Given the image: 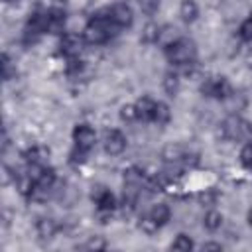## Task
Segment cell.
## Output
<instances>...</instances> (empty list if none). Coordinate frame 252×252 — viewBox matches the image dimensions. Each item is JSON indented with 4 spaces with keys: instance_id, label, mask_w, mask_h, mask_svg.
Masks as SVG:
<instances>
[{
    "instance_id": "cell-1",
    "label": "cell",
    "mask_w": 252,
    "mask_h": 252,
    "mask_svg": "<svg viewBox=\"0 0 252 252\" xmlns=\"http://www.w3.org/2000/svg\"><path fill=\"white\" fill-rule=\"evenodd\" d=\"M116 30V26L112 24L110 16H108V10L104 12H96L91 22L85 26L83 30V37L87 43H93V45H100L104 41H108V37L112 35V32Z\"/></svg>"
},
{
    "instance_id": "cell-24",
    "label": "cell",
    "mask_w": 252,
    "mask_h": 252,
    "mask_svg": "<svg viewBox=\"0 0 252 252\" xmlns=\"http://www.w3.org/2000/svg\"><path fill=\"white\" fill-rule=\"evenodd\" d=\"M140 228H142L146 234H154V232H158V230H159V226L156 224V220H154L150 215H146V217H142V219H140Z\"/></svg>"
},
{
    "instance_id": "cell-28",
    "label": "cell",
    "mask_w": 252,
    "mask_h": 252,
    "mask_svg": "<svg viewBox=\"0 0 252 252\" xmlns=\"http://www.w3.org/2000/svg\"><path fill=\"white\" fill-rule=\"evenodd\" d=\"M240 35L244 39H252V18H248L246 22H242L240 26Z\"/></svg>"
},
{
    "instance_id": "cell-2",
    "label": "cell",
    "mask_w": 252,
    "mask_h": 252,
    "mask_svg": "<svg viewBox=\"0 0 252 252\" xmlns=\"http://www.w3.org/2000/svg\"><path fill=\"white\" fill-rule=\"evenodd\" d=\"M220 134L222 138L226 140H232V142H250L252 140V124L242 118V116H226L220 124Z\"/></svg>"
},
{
    "instance_id": "cell-25",
    "label": "cell",
    "mask_w": 252,
    "mask_h": 252,
    "mask_svg": "<svg viewBox=\"0 0 252 252\" xmlns=\"http://www.w3.org/2000/svg\"><path fill=\"white\" fill-rule=\"evenodd\" d=\"M120 118L124 122H134L138 120V114H136V104H124L120 108Z\"/></svg>"
},
{
    "instance_id": "cell-11",
    "label": "cell",
    "mask_w": 252,
    "mask_h": 252,
    "mask_svg": "<svg viewBox=\"0 0 252 252\" xmlns=\"http://www.w3.org/2000/svg\"><path fill=\"white\" fill-rule=\"evenodd\" d=\"M154 108H156V100H152L150 96H142L136 100V114L138 120L142 122H152L154 118Z\"/></svg>"
},
{
    "instance_id": "cell-7",
    "label": "cell",
    "mask_w": 252,
    "mask_h": 252,
    "mask_svg": "<svg viewBox=\"0 0 252 252\" xmlns=\"http://www.w3.org/2000/svg\"><path fill=\"white\" fill-rule=\"evenodd\" d=\"M102 146L108 156H120L126 150V136L120 130H106L102 138Z\"/></svg>"
},
{
    "instance_id": "cell-15",
    "label": "cell",
    "mask_w": 252,
    "mask_h": 252,
    "mask_svg": "<svg viewBox=\"0 0 252 252\" xmlns=\"http://www.w3.org/2000/svg\"><path fill=\"white\" fill-rule=\"evenodd\" d=\"M154 220H156V224L161 228L167 220H169V217H171V211H169V207L165 205V203H158V205H154L152 209H150V213H148Z\"/></svg>"
},
{
    "instance_id": "cell-4",
    "label": "cell",
    "mask_w": 252,
    "mask_h": 252,
    "mask_svg": "<svg viewBox=\"0 0 252 252\" xmlns=\"http://www.w3.org/2000/svg\"><path fill=\"white\" fill-rule=\"evenodd\" d=\"M201 93L211 98H228L232 94L230 85L224 77H207L201 85Z\"/></svg>"
},
{
    "instance_id": "cell-18",
    "label": "cell",
    "mask_w": 252,
    "mask_h": 252,
    "mask_svg": "<svg viewBox=\"0 0 252 252\" xmlns=\"http://www.w3.org/2000/svg\"><path fill=\"white\" fill-rule=\"evenodd\" d=\"M177 39H179V37H177V33H175V28H169V26L159 28V37H158V41L163 45V49L169 47L171 43H175Z\"/></svg>"
},
{
    "instance_id": "cell-6",
    "label": "cell",
    "mask_w": 252,
    "mask_h": 252,
    "mask_svg": "<svg viewBox=\"0 0 252 252\" xmlns=\"http://www.w3.org/2000/svg\"><path fill=\"white\" fill-rule=\"evenodd\" d=\"M73 142H75V148L89 152L96 144V132H94V128L89 126V124H77L75 130H73Z\"/></svg>"
},
{
    "instance_id": "cell-20",
    "label": "cell",
    "mask_w": 252,
    "mask_h": 252,
    "mask_svg": "<svg viewBox=\"0 0 252 252\" xmlns=\"http://www.w3.org/2000/svg\"><path fill=\"white\" fill-rule=\"evenodd\" d=\"M158 37H159V26L148 24V26L144 28V32H142V39H144L146 43H154V41H158Z\"/></svg>"
},
{
    "instance_id": "cell-21",
    "label": "cell",
    "mask_w": 252,
    "mask_h": 252,
    "mask_svg": "<svg viewBox=\"0 0 252 252\" xmlns=\"http://www.w3.org/2000/svg\"><path fill=\"white\" fill-rule=\"evenodd\" d=\"M14 75H16V67L12 65V59L4 53L2 55V77H4V81H10Z\"/></svg>"
},
{
    "instance_id": "cell-29",
    "label": "cell",
    "mask_w": 252,
    "mask_h": 252,
    "mask_svg": "<svg viewBox=\"0 0 252 252\" xmlns=\"http://www.w3.org/2000/svg\"><path fill=\"white\" fill-rule=\"evenodd\" d=\"M222 246L220 244H215V242H209V244H203V250H220Z\"/></svg>"
},
{
    "instance_id": "cell-14",
    "label": "cell",
    "mask_w": 252,
    "mask_h": 252,
    "mask_svg": "<svg viewBox=\"0 0 252 252\" xmlns=\"http://www.w3.org/2000/svg\"><path fill=\"white\" fill-rule=\"evenodd\" d=\"M179 16L185 24H193L199 16V6L195 0H183L181 6H179Z\"/></svg>"
},
{
    "instance_id": "cell-19",
    "label": "cell",
    "mask_w": 252,
    "mask_h": 252,
    "mask_svg": "<svg viewBox=\"0 0 252 252\" xmlns=\"http://www.w3.org/2000/svg\"><path fill=\"white\" fill-rule=\"evenodd\" d=\"M203 224H205V228H209V230H217V228H220V224H222V215H220L219 211H209V213L203 217Z\"/></svg>"
},
{
    "instance_id": "cell-30",
    "label": "cell",
    "mask_w": 252,
    "mask_h": 252,
    "mask_svg": "<svg viewBox=\"0 0 252 252\" xmlns=\"http://www.w3.org/2000/svg\"><path fill=\"white\" fill-rule=\"evenodd\" d=\"M6 2H18V0H6Z\"/></svg>"
},
{
    "instance_id": "cell-23",
    "label": "cell",
    "mask_w": 252,
    "mask_h": 252,
    "mask_svg": "<svg viewBox=\"0 0 252 252\" xmlns=\"http://www.w3.org/2000/svg\"><path fill=\"white\" fill-rule=\"evenodd\" d=\"M240 163L248 169H252V142H246L240 150Z\"/></svg>"
},
{
    "instance_id": "cell-16",
    "label": "cell",
    "mask_w": 252,
    "mask_h": 252,
    "mask_svg": "<svg viewBox=\"0 0 252 252\" xmlns=\"http://www.w3.org/2000/svg\"><path fill=\"white\" fill-rule=\"evenodd\" d=\"M169 118H171V110H169V106H167L165 102H156L152 122H156L158 126H163V124L169 122Z\"/></svg>"
},
{
    "instance_id": "cell-12",
    "label": "cell",
    "mask_w": 252,
    "mask_h": 252,
    "mask_svg": "<svg viewBox=\"0 0 252 252\" xmlns=\"http://www.w3.org/2000/svg\"><path fill=\"white\" fill-rule=\"evenodd\" d=\"M35 230H37V236L41 240H51L57 234V222L53 219H49V217H43V219L37 220Z\"/></svg>"
},
{
    "instance_id": "cell-13",
    "label": "cell",
    "mask_w": 252,
    "mask_h": 252,
    "mask_svg": "<svg viewBox=\"0 0 252 252\" xmlns=\"http://www.w3.org/2000/svg\"><path fill=\"white\" fill-rule=\"evenodd\" d=\"M63 26H65V12L59 8L47 10V32L57 33L63 30Z\"/></svg>"
},
{
    "instance_id": "cell-8",
    "label": "cell",
    "mask_w": 252,
    "mask_h": 252,
    "mask_svg": "<svg viewBox=\"0 0 252 252\" xmlns=\"http://www.w3.org/2000/svg\"><path fill=\"white\" fill-rule=\"evenodd\" d=\"M83 43H85V37L77 35V33H65L61 37V43H59V51L61 55H65L67 59H75L79 57V53L83 51Z\"/></svg>"
},
{
    "instance_id": "cell-10",
    "label": "cell",
    "mask_w": 252,
    "mask_h": 252,
    "mask_svg": "<svg viewBox=\"0 0 252 252\" xmlns=\"http://www.w3.org/2000/svg\"><path fill=\"white\" fill-rule=\"evenodd\" d=\"M24 158H26V161H28L32 167H33V165H35V167H43V165H47V159H49V148L35 144V146H32V148L26 150Z\"/></svg>"
},
{
    "instance_id": "cell-5",
    "label": "cell",
    "mask_w": 252,
    "mask_h": 252,
    "mask_svg": "<svg viewBox=\"0 0 252 252\" xmlns=\"http://www.w3.org/2000/svg\"><path fill=\"white\" fill-rule=\"evenodd\" d=\"M108 16L116 28H130L134 22V12L126 2H116L108 8Z\"/></svg>"
},
{
    "instance_id": "cell-9",
    "label": "cell",
    "mask_w": 252,
    "mask_h": 252,
    "mask_svg": "<svg viewBox=\"0 0 252 252\" xmlns=\"http://www.w3.org/2000/svg\"><path fill=\"white\" fill-rule=\"evenodd\" d=\"M91 199L96 205V211H114L116 207V199L110 193V189H106L104 185H96L91 191Z\"/></svg>"
},
{
    "instance_id": "cell-27",
    "label": "cell",
    "mask_w": 252,
    "mask_h": 252,
    "mask_svg": "<svg viewBox=\"0 0 252 252\" xmlns=\"http://www.w3.org/2000/svg\"><path fill=\"white\" fill-rule=\"evenodd\" d=\"M138 2H140V10L148 16L156 14L158 8H159V0H138Z\"/></svg>"
},
{
    "instance_id": "cell-22",
    "label": "cell",
    "mask_w": 252,
    "mask_h": 252,
    "mask_svg": "<svg viewBox=\"0 0 252 252\" xmlns=\"http://www.w3.org/2000/svg\"><path fill=\"white\" fill-rule=\"evenodd\" d=\"M171 248H173V250H191V248H193V240H191L187 234H179V236L171 242Z\"/></svg>"
},
{
    "instance_id": "cell-26",
    "label": "cell",
    "mask_w": 252,
    "mask_h": 252,
    "mask_svg": "<svg viewBox=\"0 0 252 252\" xmlns=\"http://www.w3.org/2000/svg\"><path fill=\"white\" fill-rule=\"evenodd\" d=\"M85 250H104L106 248V240L100 238V236H91L85 244H83Z\"/></svg>"
},
{
    "instance_id": "cell-17",
    "label": "cell",
    "mask_w": 252,
    "mask_h": 252,
    "mask_svg": "<svg viewBox=\"0 0 252 252\" xmlns=\"http://www.w3.org/2000/svg\"><path fill=\"white\" fill-rule=\"evenodd\" d=\"M163 91L169 94V96H175L177 91H179V75L169 71L163 75Z\"/></svg>"
},
{
    "instance_id": "cell-3",
    "label": "cell",
    "mask_w": 252,
    "mask_h": 252,
    "mask_svg": "<svg viewBox=\"0 0 252 252\" xmlns=\"http://www.w3.org/2000/svg\"><path fill=\"white\" fill-rule=\"evenodd\" d=\"M165 55H167V61L173 63V65H179V67H185L189 63H193L197 59V47L191 39H185V37H179L175 43H171L169 47H165Z\"/></svg>"
}]
</instances>
